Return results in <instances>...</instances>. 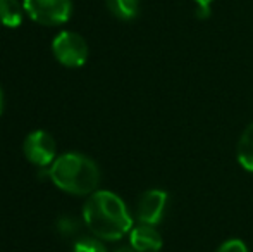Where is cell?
I'll list each match as a JSON object with an SVG mask.
<instances>
[{
    "label": "cell",
    "mask_w": 253,
    "mask_h": 252,
    "mask_svg": "<svg viewBox=\"0 0 253 252\" xmlns=\"http://www.w3.org/2000/svg\"><path fill=\"white\" fill-rule=\"evenodd\" d=\"M83 219L91 233L100 240H119L133 230V218L124 201L109 190H97L83 207Z\"/></svg>",
    "instance_id": "6da1fadb"
},
{
    "label": "cell",
    "mask_w": 253,
    "mask_h": 252,
    "mask_svg": "<svg viewBox=\"0 0 253 252\" xmlns=\"http://www.w3.org/2000/svg\"><path fill=\"white\" fill-rule=\"evenodd\" d=\"M53 185L73 195H90L100 183V169L97 162L78 152L62 154L48 168Z\"/></svg>",
    "instance_id": "7a4b0ae2"
},
{
    "label": "cell",
    "mask_w": 253,
    "mask_h": 252,
    "mask_svg": "<svg viewBox=\"0 0 253 252\" xmlns=\"http://www.w3.org/2000/svg\"><path fill=\"white\" fill-rule=\"evenodd\" d=\"M24 12L42 26H60L73 14L71 0H24Z\"/></svg>",
    "instance_id": "3957f363"
},
{
    "label": "cell",
    "mask_w": 253,
    "mask_h": 252,
    "mask_svg": "<svg viewBox=\"0 0 253 252\" xmlns=\"http://www.w3.org/2000/svg\"><path fill=\"white\" fill-rule=\"evenodd\" d=\"M55 59L66 67H81L88 59V44L74 31H60L52 40Z\"/></svg>",
    "instance_id": "277c9868"
},
{
    "label": "cell",
    "mask_w": 253,
    "mask_h": 252,
    "mask_svg": "<svg viewBox=\"0 0 253 252\" xmlns=\"http://www.w3.org/2000/svg\"><path fill=\"white\" fill-rule=\"evenodd\" d=\"M24 155L31 164L38 166V168H47L52 166V162L55 161L57 154V145L55 140L48 131L37 130L31 131L24 140Z\"/></svg>",
    "instance_id": "5b68a950"
},
{
    "label": "cell",
    "mask_w": 253,
    "mask_h": 252,
    "mask_svg": "<svg viewBox=\"0 0 253 252\" xmlns=\"http://www.w3.org/2000/svg\"><path fill=\"white\" fill-rule=\"evenodd\" d=\"M167 194L164 190H148L143 194L138 204V221L141 225H159L166 214Z\"/></svg>",
    "instance_id": "8992f818"
},
{
    "label": "cell",
    "mask_w": 253,
    "mask_h": 252,
    "mask_svg": "<svg viewBox=\"0 0 253 252\" xmlns=\"http://www.w3.org/2000/svg\"><path fill=\"white\" fill-rule=\"evenodd\" d=\"M129 242L136 252H159L162 249V237L152 225H140L131 230Z\"/></svg>",
    "instance_id": "52a82bcc"
},
{
    "label": "cell",
    "mask_w": 253,
    "mask_h": 252,
    "mask_svg": "<svg viewBox=\"0 0 253 252\" xmlns=\"http://www.w3.org/2000/svg\"><path fill=\"white\" fill-rule=\"evenodd\" d=\"M24 5L19 0H0V23L7 28H17L23 23Z\"/></svg>",
    "instance_id": "ba28073f"
},
{
    "label": "cell",
    "mask_w": 253,
    "mask_h": 252,
    "mask_svg": "<svg viewBox=\"0 0 253 252\" xmlns=\"http://www.w3.org/2000/svg\"><path fill=\"white\" fill-rule=\"evenodd\" d=\"M238 161L247 171L253 173V123L241 135L238 144Z\"/></svg>",
    "instance_id": "9c48e42d"
},
{
    "label": "cell",
    "mask_w": 253,
    "mask_h": 252,
    "mask_svg": "<svg viewBox=\"0 0 253 252\" xmlns=\"http://www.w3.org/2000/svg\"><path fill=\"white\" fill-rule=\"evenodd\" d=\"M105 2L110 12L124 21L136 17L138 10H140V0H105Z\"/></svg>",
    "instance_id": "30bf717a"
},
{
    "label": "cell",
    "mask_w": 253,
    "mask_h": 252,
    "mask_svg": "<svg viewBox=\"0 0 253 252\" xmlns=\"http://www.w3.org/2000/svg\"><path fill=\"white\" fill-rule=\"evenodd\" d=\"M74 252H107V249L97 237H83L74 244Z\"/></svg>",
    "instance_id": "8fae6325"
},
{
    "label": "cell",
    "mask_w": 253,
    "mask_h": 252,
    "mask_svg": "<svg viewBox=\"0 0 253 252\" xmlns=\"http://www.w3.org/2000/svg\"><path fill=\"white\" fill-rule=\"evenodd\" d=\"M217 252H248V249L241 240L231 239V240H227V242H224L222 246L217 249Z\"/></svg>",
    "instance_id": "7c38bea8"
},
{
    "label": "cell",
    "mask_w": 253,
    "mask_h": 252,
    "mask_svg": "<svg viewBox=\"0 0 253 252\" xmlns=\"http://www.w3.org/2000/svg\"><path fill=\"white\" fill-rule=\"evenodd\" d=\"M212 2H213V0H195V3L198 5V16H200V17H209Z\"/></svg>",
    "instance_id": "4fadbf2b"
},
{
    "label": "cell",
    "mask_w": 253,
    "mask_h": 252,
    "mask_svg": "<svg viewBox=\"0 0 253 252\" xmlns=\"http://www.w3.org/2000/svg\"><path fill=\"white\" fill-rule=\"evenodd\" d=\"M116 252H136L133 249V247H121V249H117Z\"/></svg>",
    "instance_id": "5bb4252c"
},
{
    "label": "cell",
    "mask_w": 253,
    "mask_h": 252,
    "mask_svg": "<svg viewBox=\"0 0 253 252\" xmlns=\"http://www.w3.org/2000/svg\"><path fill=\"white\" fill-rule=\"evenodd\" d=\"M2 111H3V92L0 88V114H2Z\"/></svg>",
    "instance_id": "9a60e30c"
}]
</instances>
